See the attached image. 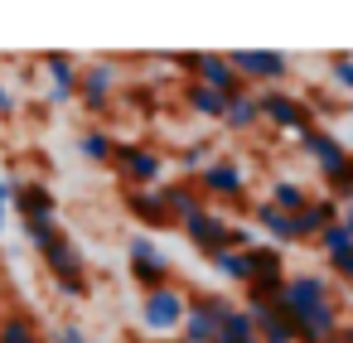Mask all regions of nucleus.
<instances>
[{
  "instance_id": "nucleus-29",
  "label": "nucleus",
  "mask_w": 353,
  "mask_h": 343,
  "mask_svg": "<svg viewBox=\"0 0 353 343\" xmlns=\"http://www.w3.org/2000/svg\"><path fill=\"white\" fill-rule=\"evenodd\" d=\"M329 78H334L339 87H348V92H353V59H348V54H339V59L329 63Z\"/></svg>"
},
{
  "instance_id": "nucleus-9",
  "label": "nucleus",
  "mask_w": 353,
  "mask_h": 343,
  "mask_svg": "<svg viewBox=\"0 0 353 343\" xmlns=\"http://www.w3.org/2000/svg\"><path fill=\"white\" fill-rule=\"evenodd\" d=\"M194 78H199V87H208V92H218V97L242 92V78L232 73L228 54H194Z\"/></svg>"
},
{
  "instance_id": "nucleus-42",
  "label": "nucleus",
  "mask_w": 353,
  "mask_h": 343,
  "mask_svg": "<svg viewBox=\"0 0 353 343\" xmlns=\"http://www.w3.org/2000/svg\"><path fill=\"white\" fill-rule=\"evenodd\" d=\"M348 333H353V329H348Z\"/></svg>"
},
{
  "instance_id": "nucleus-23",
  "label": "nucleus",
  "mask_w": 353,
  "mask_h": 343,
  "mask_svg": "<svg viewBox=\"0 0 353 343\" xmlns=\"http://www.w3.org/2000/svg\"><path fill=\"white\" fill-rule=\"evenodd\" d=\"M266 203H271V208H281V213H300V208L310 203V194H305V189H300L295 179H276V184H271V198H266Z\"/></svg>"
},
{
  "instance_id": "nucleus-1",
  "label": "nucleus",
  "mask_w": 353,
  "mask_h": 343,
  "mask_svg": "<svg viewBox=\"0 0 353 343\" xmlns=\"http://www.w3.org/2000/svg\"><path fill=\"white\" fill-rule=\"evenodd\" d=\"M228 309H237L228 295H189V309H184V324H179L184 343H213Z\"/></svg>"
},
{
  "instance_id": "nucleus-25",
  "label": "nucleus",
  "mask_w": 353,
  "mask_h": 343,
  "mask_svg": "<svg viewBox=\"0 0 353 343\" xmlns=\"http://www.w3.org/2000/svg\"><path fill=\"white\" fill-rule=\"evenodd\" d=\"M184 102H189V107H194L199 116H208V121H223V107H228V97H218V92L199 87V83H194V87L184 92Z\"/></svg>"
},
{
  "instance_id": "nucleus-39",
  "label": "nucleus",
  "mask_w": 353,
  "mask_h": 343,
  "mask_svg": "<svg viewBox=\"0 0 353 343\" xmlns=\"http://www.w3.org/2000/svg\"><path fill=\"white\" fill-rule=\"evenodd\" d=\"M0 232H6V213H0Z\"/></svg>"
},
{
  "instance_id": "nucleus-20",
  "label": "nucleus",
  "mask_w": 353,
  "mask_h": 343,
  "mask_svg": "<svg viewBox=\"0 0 353 343\" xmlns=\"http://www.w3.org/2000/svg\"><path fill=\"white\" fill-rule=\"evenodd\" d=\"M131 276L145 285V290H160V285H170V261L155 251V256H131Z\"/></svg>"
},
{
  "instance_id": "nucleus-14",
  "label": "nucleus",
  "mask_w": 353,
  "mask_h": 343,
  "mask_svg": "<svg viewBox=\"0 0 353 343\" xmlns=\"http://www.w3.org/2000/svg\"><path fill=\"white\" fill-rule=\"evenodd\" d=\"M256 121H261V102H256V92H247V87L232 92L228 107H223V126H228V131H252Z\"/></svg>"
},
{
  "instance_id": "nucleus-3",
  "label": "nucleus",
  "mask_w": 353,
  "mask_h": 343,
  "mask_svg": "<svg viewBox=\"0 0 353 343\" xmlns=\"http://www.w3.org/2000/svg\"><path fill=\"white\" fill-rule=\"evenodd\" d=\"M319 304H329L324 276H285V285H281V295H276V309H281L285 319H300V314H310V309H319Z\"/></svg>"
},
{
  "instance_id": "nucleus-38",
  "label": "nucleus",
  "mask_w": 353,
  "mask_h": 343,
  "mask_svg": "<svg viewBox=\"0 0 353 343\" xmlns=\"http://www.w3.org/2000/svg\"><path fill=\"white\" fill-rule=\"evenodd\" d=\"M324 343H353V333H334V338H324Z\"/></svg>"
},
{
  "instance_id": "nucleus-10",
  "label": "nucleus",
  "mask_w": 353,
  "mask_h": 343,
  "mask_svg": "<svg viewBox=\"0 0 353 343\" xmlns=\"http://www.w3.org/2000/svg\"><path fill=\"white\" fill-rule=\"evenodd\" d=\"M184 232H189V242L199 247V251H208V256H218V251H228V232H232V222L228 218H218V213H194L189 222H179Z\"/></svg>"
},
{
  "instance_id": "nucleus-33",
  "label": "nucleus",
  "mask_w": 353,
  "mask_h": 343,
  "mask_svg": "<svg viewBox=\"0 0 353 343\" xmlns=\"http://www.w3.org/2000/svg\"><path fill=\"white\" fill-rule=\"evenodd\" d=\"M54 343H88V333H83L78 324H63V329L54 333Z\"/></svg>"
},
{
  "instance_id": "nucleus-34",
  "label": "nucleus",
  "mask_w": 353,
  "mask_h": 343,
  "mask_svg": "<svg viewBox=\"0 0 353 343\" xmlns=\"http://www.w3.org/2000/svg\"><path fill=\"white\" fill-rule=\"evenodd\" d=\"M54 285H59L63 295H83V290H88V285H83V276H63V280H54Z\"/></svg>"
},
{
  "instance_id": "nucleus-17",
  "label": "nucleus",
  "mask_w": 353,
  "mask_h": 343,
  "mask_svg": "<svg viewBox=\"0 0 353 343\" xmlns=\"http://www.w3.org/2000/svg\"><path fill=\"white\" fill-rule=\"evenodd\" d=\"M126 208L145 222V227H170V213L160 203V189H126Z\"/></svg>"
},
{
  "instance_id": "nucleus-19",
  "label": "nucleus",
  "mask_w": 353,
  "mask_h": 343,
  "mask_svg": "<svg viewBox=\"0 0 353 343\" xmlns=\"http://www.w3.org/2000/svg\"><path fill=\"white\" fill-rule=\"evenodd\" d=\"M213 271H218L223 280H237V285H252V276H256V271H252V251H232V247L213 256Z\"/></svg>"
},
{
  "instance_id": "nucleus-37",
  "label": "nucleus",
  "mask_w": 353,
  "mask_h": 343,
  "mask_svg": "<svg viewBox=\"0 0 353 343\" xmlns=\"http://www.w3.org/2000/svg\"><path fill=\"white\" fill-rule=\"evenodd\" d=\"M6 203H10V184L0 179V213H6Z\"/></svg>"
},
{
  "instance_id": "nucleus-27",
  "label": "nucleus",
  "mask_w": 353,
  "mask_h": 343,
  "mask_svg": "<svg viewBox=\"0 0 353 343\" xmlns=\"http://www.w3.org/2000/svg\"><path fill=\"white\" fill-rule=\"evenodd\" d=\"M0 343H39V333L25 314H6L0 319Z\"/></svg>"
},
{
  "instance_id": "nucleus-32",
  "label": "nucleus",
  "mask_w": 353,
  "mask_h": 343,
  "mask_svg": "<svg viewBox=\"0 0 353 343\" xmlns=\"http://www.w3.org/2000/svg\"><path fill=\"white\" fill-rule=\"evenodd\" d=\"M126 251H131V256H155V242H150L145 232H131V242H126Z\"/></svg>"
},
{
  "instance_id": "nucleus-5",
  "label": "nucleus",
  "mask_w": 353,
  "mask_h": 343,
  "mask_svg": "<svg viewBox=\"0 0 353 343\" xmlns=\"http://www.w3.org/2000/svg\"><path fill=\"white\" fill-rule=\"evenodd\" d=\"M228 63L242 83H252V78L256 83H281L285 68H290V59L276 54V49H237V54H228Z\"/></svg>"
},
{
  "instance_id": "nucleus-35",
  "label": "nucleus",
  "mask_w": 353,
  "mask_h": 343,
  "mask_svg": "<svg viewBox=\"0 0 353 343\" xmlns=\"http://www.w3.org/2000/svg\"><path fill=\"white\" fill-rule=\"evenodd\" d=\"M10 112H15V97H10L6 83H0V116H10Z\"/></svg>"
},
{
  "instance_id": "nucleus-15",
  "label": "nucleus",
  "mask_w": 353,
  "mask_h": 343,
  "mask_svg": "<svg viewBox=\"0 0 353 343\" xmlns=\"http://www.w3.org/2000/svg\"><path fill=\"white\" fill-rule=\"evenodd\" d=\"M10 203L25 213V222L30 218H54V194L44 184H10Z\"/></svg>"
},
{
  "instance_id": "nucleus-4",
  "label": "nucleus",
  "mask_w": 353,
  "mask_h": 343,
  "mask_svg": "<svg viewBox=\"0 0 353 343\" xmlns=\"http://www.w3.org/2000/svg\"><path fill=\"white\" fill-rule=\"evenodd\" d=\"M112 165L131 179V189H160V174H165V160L145 145H117L112 150Z\"/></svg>"
},
{
  "instance_id": "nucleus-22",
  "label": "nucleus",
  "mask_w": 353,
  "mask_h": 343,
  "mask_svg": "<svg viewBox=\"0 0 353 343\" xmlns=\"http://www.w3.org/2000/svg\"><path fill=\"white\" fill-rule=\"evenodd\" d=\"M112 150H117V141L107 131H83L78 136V155L92 160V165H112Z\"/></svg>"
},
{
  "instance_id": "nucleus-30",
  "label": "nucleus",
  "mask_w": 353,
  "mask_h": 343,
  "mask_svg": "<svg viewBox=\"0 0 353 343\" xmlns=\"http://www.w3.org/2000/svg\"><path fill=\"white\" fill-rule=\"evenodd\" d=\"M174 160H179L184 169H203V165H208V150H203V145H179Z\"/></svg>"
},
{
  "instance_id": "nucleus-6",
  "label": "nucleus",
  "mask_w": 353,
  "mask_h": 343,
  "mask_svg": "<svg viewBox=\"0 0 353 343\" xmlns=\"http://www.w3.org/2000/svg\"><path fill=\"white\" fill-rule=\"evenodd\" d=\"M256 102H261V121H271V126H281V131H295V136L314 131V126H310V107H305L300 97L271 87V92H261Z\"/></svg>"
},
{
  "instance_id": "nucleus-8",
  "label": "nucleus",
  "mask_w": 353,
  "mask_h": 343,
  "mask_svg": "<svg viewBox=\"0 0 353 343\" xmlns=\"http://www.w3.org/2000/svg\"><path fill=\"white\" fill-rule=\"evenodd\" d=\"M300 145H305V155L324 169V179H339V174L353 165L348 145H343L339 136H329V131H305V136H300Z\"/></svg>"
},
{
  "instance_id": "nucleus-16",
  "label": "nucleus",
  "mask_w": 353,
  "mask_h": 343,
  "mask_svg": "<svg viewBox=\"0 0 353 343\" xmlns=\"http://www.w3.org/2000/svg\"><path fill=\"white\" fill-rule=\"evenodd\" d=\"M160 203H165V213H170V218H179V222H189L194 213H203V203H199V189H194V184H160Z\"/></svg>"
},
{
  "instance_id": "nucleus-31",
  "label": "nucleus",
  "mask_w": 353,
  "mask_h": 343,
  "mask_svg": "<svg viewBox=\"0 0 353 343\" xmlns=\"http://www.w3.org/2000/svg\"><path fill=\"white\" fill-rule=\"evenodd\" d=\"M329 266H334V276H343V280L353 285V247H348V251H339V256H329Z\"/></svg>"
},
{
  "instance_id": "nucleus-26",
  "label": "nucleus",
  "mask_w": 353,
  "mask_h": 343,
  "mask_svg": "<svg viewBox=\"0 0 353 343\" xmlns=\"http://www.w3.org/2000/svg\"><path fill=\"white\" fill-rule=\"evenodd\" d=\"M25 237H30V242H34V251L44 256L63 232H59V222H54V218H30V222H25Z\"/></svg>"
},
{
  "instance_id": "nucleus-12",
  "label": "nucleus",
  "mask_w": 353,
  "mask_h": 343,
  "mask_svg": "<svg viewBox=\"0 0 353 343\" xmlns=\"http://www.w3.org/2000/svg\"><path fill=\"white\" fill-rule=\"evenodd\" d=\"M329 222H339V208H334V198H310L300 213H290V227H295V242L300 237H319Z\"/></svg>"
},
{
  "instance_id": "nucleus-11",
  "label": "nucleus",
  "mask_w": 353,
  "mask_h": 343,
  "mask_svg": "<svg viewBox=\"0 0 353 343\" xmlns=\"http://www.w3.org/2000/svg\"><path fill=\"white\" fill-rule=\"evenodd\" d=\"M44 73H49V102H73L78 97V63L68 54H44Z\"/></svg>"
},
{
  "instance_id": "nucleus-21",
  "label": "nucleus",
  "mask_w": 353,
  "mask_h": 343,
  "mask_svg": "<svg viewBox=\"0 0 353 343\" xmlns=\"http://www.w3.org/2000/svg\"><path fill=\"white\" fill-rule=\"evenodd\" d=\"M252 338H256V329H252L247 309L237 304V309H228V319L218 324V338H213V343H252Z\"/></svg>"
},
{
  "instance_id": "nucleus-28",
  "label": "nucleus",
  "mask_w": 353,
  "mask_h": 343,
  "mask_svg": "<svg viewBox=\"0 0 353 343\" xmlns=\"http://www.w3.org/2000/svg\"><path fill=\"white\" fill-rule=\"evenodd\" d=\"M314 242H319L329 256H339V251H348V247H353V237H348V227H343V222H329V227H324Z\"/></svg>"
},
{
  "instance_id": "nucleus-24",
  "label": "nucleus",
  "mask_w": 353,
  "mask_h": 343,
  "mask_svg": "<svg viewBox=\"0 0 353 343\" xmlns=\"http://www.w3.org/2000/svg\"><path fill=\"white\" fill-rule=\"evenodd\" d=\"M252 218L276 237V242H295V227H290V213H281V208H271V203H256L252 208Z\"/></svg>"
},
{
  "instance_id": "nucleus-41",
  "label": "nucleus",
  "mask_w": 353,
  "mask_h": 343,
  "mask_svg": "<svg viewBox=\"0 0 353 343\" xmlns=\"http://www.w3.org/2000/svg\"><path fill=\"white\" fill-rule=\"evenodd\" d=\"M252 343H256V338H252Z\"/></svg>"
},
{
  "instance_id": "nucleus-7",
  "label": "nucleus",
  "mask_w": 353,
  "mask_h": 343,
  "mask_svg": "<svg viewBox=\"0 0 353 343\" xmlns=\"http://www.w3.org/2000/svg\"><path fill=\"white\" fill-rule=\"evenodd\" d=\"M117 78H121V68H117L112 59H97L92 68H83V73H78V97H83V107H88V112H107Z\"/></svg>"
},
{
  "instance_id": "nucleus-2",
  "label": "nucleus",
  "mask_w": 353,
  "mask_h": 343,
  "mask_svg": "<svg viewBox=\"0 0 353 343\" xmlns=\"http://www.w3.org/2000/svg\"><path fill=\"white\" fill-rule=\"evenodd\" d=\"M184 309H189V295L179 285H160V290H145L141 300V324L150 333H174L184 324Z\"/></svg>"
},
{
  "instance_id": "nucleus-13",
  "label": "nucleus",
  "mask_w": 353,
  "mask_h": 343,
  "mask_svg": "<svg viewBox=\"0 0 353 343\" xmlns=\"http://www.w3.org/2000/svg\"><path fill=\"white\" fill-rule=\"evenodd\" d=\"M208 194H218V198H242V169L232 165V160H208L203 165V179H199Z\"/></svg>"
},
{
  "instance_id": "nucleus-40",
  "label": "nucleus",
  "mask_w": 353,
  "mask_h": 343,
  "mask_svg": "<svg viewBox=\"0 0 353 343\" xmlns=\"http://www.w3.org/2000/svg\"><path fill=\"white\" fill-rule=\"evenodd\" d=\"M348 116H353V102H348Z\"/></svg>"
},
{
  "instance_id": "nucleus-36",
  "label": "nucleus",
  "mask_w": 353,
  "mask_h": 343,
  "mask_svg": "<svg viewBox=\"0 0 353 343\" xmlns=\"http://www.w3.org/2000/svg\"><path fill=\"white\" fill-rule=\"evenodd\" d=\"M339 222H343V227H348V237H353V203H348V208L339 213Z\"/></svg>"
},
{
  "instance_id": "nucleus-18",
  "label": "nucleus",
  "mask_w": 353,
  "mask_h": 343,
  "mask_svg": "<svg viewBox=\"0 0 353 343\" xmlns=\"http://www.w3.org/2000/svg\"><path fill=\"white\" fill-rule=\"evenodd\" d=\"M44 261H49V271H54V280H63V276H83V251L68 242V237H59L49 251H44Z\"/></svg>"
}]
</instances>
